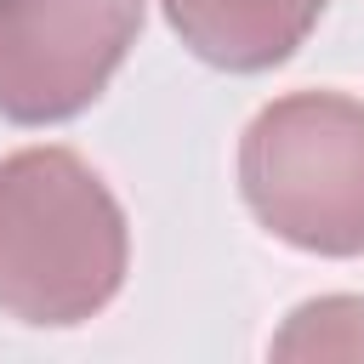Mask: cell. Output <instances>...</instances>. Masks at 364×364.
Listing matches in <instances>:
<instances>
[{
	"instance_id": "cell-5",
	"label": "cell",
	"mask_w": 364,
	"mask_h": 364,
	"mask_svg": "<svg viewBox=\"0 0 364 364\" xmlns=\"http://www.w3.org/2000/svg\"><path fill=\"white\" fill-rule=\"evenodd\" d=\"M273 358H364V296L301 301L273 336Z\"/></svg>"
},
{
	"instance_id": "cell-4",
	"label": "cell",
	"mask_w": 364,
	"mask_h": 364,
	"mask_svg": "<svg viewBox=\"0 0 364 364\" xmlns=\"http://www.w3.org/2000/svg\"><path fill=\"white\" fill-rule=\"evenodd\" d=\"M330 0H159L171 34L222 74H267L296 57Z\"/></svg>"
},
{
	"instance_id": "cell-2",
	"label": "cell",
	"mask_w": 364,
	"mask_h": 364,
	"mask_svg": "<svg viewBox=\"0 0 364 364\" xmlns=\"http://www.w3.org/2000/svg\"><path fill=\"white\" fill-rule=\"evenodd\" d=\"M239 193L290 250L364 256V102L290 91L256 108L239 136Z\"/></svg>"
},
{
	"instance_id": "cell-3",
	"label": "cell",
	"mask_w": 364,
	"mask_h": 364,
	"mask_svg": "<svg viewBox=\"0 0 364 364\" xmlns=\"http://www.w3.org/2000/svg\"><path fill=\"white\" fill-rule=\"evenodd\" d=\"M148 0H0V119L85 114L142 34Z\"/></svg>"
},
{
	"instance_id": "cell-1",
	"label": "cell",
	"mask_w": 364,
	"mask_h": 364,
	"mask_svg": "<svg viewBox=\"0 0 364 364\" xmlns=\"http://www.w3.org/2000/svg\"><path fill=\"white\" fill-rule=\"evenodd\" d=\"M131 267V228L114 188L74 148L0 159V313L34 330L97 318Z\"/></svg>"
}]
</instances>
